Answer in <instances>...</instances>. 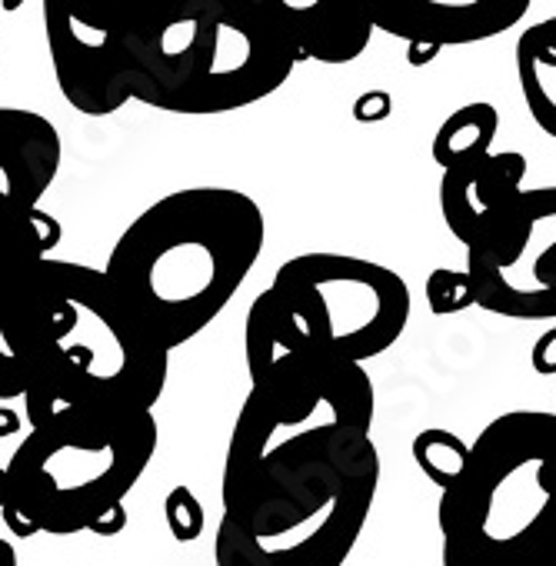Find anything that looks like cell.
Returning a JSON list of instances; mask_svg holds the SVG:
<instances>
[{
    "mask_svg": "<svg viewBox=\"0 0 556 566\" xmlns=\"http://www.w3.org/2000/svg\"><path fill=\"white\" fill-rule=\"evenodd\" d=\"M44 34L64 101L111 117L130 101L180 117L253 107L301 64L287 0H177L160 8L48 4Z\"/></svg>",
    "mask_w": 556,
    "mask_h": 566,
    "instance_id": "6da1fadb",
    "label": "cell"
},
{
    "mask_svg": "<svg viewBox=\"0 0 556 566\" xmlns=\"http://www.w3.org/2000/svg\"><path fill=\"white\" fill-rule=\"evenodd\" d=\"M263 210L237 187H183L124 227L104 276L134 321L167 350L203 334L263 253Z\"/></svg>",
    "mask_w": 556,
    "mask_h": 566,
    "instance_id": "7a4b0ae2",
    "label": "cell"
},
{
    "mask_svg": "<svg viewBox=\"0 0 556 566\" xmlns=\"http://www.w3.org/2000/svg\"><path fill=\"white\" fill-rule=\"evenodd\" d=\"M380 486V450L360 443L270 470L220 493L217 566H344Z\"/></svg>",
    "mask_w": 556,
    "mask_h": 566,
    "instance_id": "3957f363",
    "label": "cell"
},
{
    "mask_svg": "<svg viewBox=\"0 0 556 566\" xmlns=\"http://www.w3.org/2000/svg\"><path fill=\"white\" fill-rule=\"evenodd\" d=\"M157 437L154 410H64L31 427L11 453V506L38 533H84L140 483L157 453Z\"/></svg>",
    "mask_w": 556,
    "mask_h": 566,
    "instance_id": "277c9868",
    "label": "cell"
},
{
    "mask_svg": "<svg viewBox=\"0 0 556 566\" xmlns=\"http://www.w3.org/2000/svg\"><path fill=\"white\" fill-rule=\"evenodd\" d=\"M443 566H480L556 536V413L513 410L470 443L463 480L440 493Z\"/></svg>",
    "mask_w": 556,
    "mask_h": 566,
    "instance_id": "5b68a950",
    "label": "cell"
},
{
    "mask_svg": "<svg viewBox=\"0 0 556 566\" xmlns=\"http://www.w3.org/2000/svg\"><path fill=\"white\" fill-rule=\"evenodd\" d=\"M67 301L64 331L24 397V420L48 423L64 410H154L170 377V354L134 321L104 270L61 260Z\"/></svg>",
    "mask_w": 556,
    "mask_h": 566,
    "instance_id": "8992f818",
    "label": "cell"
},
{
    "mask_svg": "<svg viewBox=\"0 0 556 566\" xmlns=\"http://www.w3.org/2000/svg\"><path fill=\"white\" fill-rule=\"evenodd\" d=\"M260 297L294 347L357 367L403 337L413 307L397 270L354 253L291 256Z\"/></svg>",
    "mask_w": 556,
    "mask_h": 566,
    "instance_id": "52a82bcc",
    "label": "cell"
},
{
    "mask_svg": "<svg viewBox=\"0 0 556 566\" xmlns=\"http://www.w3.org/2000/svg\"><path fill=\"white\" fill-rule=\"evenodd\" d=\"M466 273L480 311L556 324V187L523 190L513 220L466 250Z\"/></svg>",
    "mask_w": 556,
    "mask_h": 566,
    "instance_id": "ba28073f",
    "label": "cell"
},
{
    "mask_svg": "<svg viewBox=\"0 0 556 566\" xmlns=\"http://www.w3.org/2000/svg\"><path fill=\"white\" fill-rule=\"evenodd\" d=\"M67 321L61 256L0 291V400H24Z\"/></svg>",
    "mask_w": 556,
    "mask_h": 566,
    "instance_id": "9c48e42d",
    "label": "cell"
},
{
    "mask_svg": "<svg viewBox=\"0 0 556 566\" xmlns=\"http://www.w3.org/2000/svg\"><path fill=\"white\" fill-rule=\"evenodd\" d=\"M526 157L516 150H493L480 160L460 164L440 180V213L450 233L470 250L496 237L523 200Z\"/></svg>",
    "mask_w": 556,
    "mask_h": 566,
    "instance_id": "30bf717a",
    "label": "cell"
},
{
    "mask_svg": "<svg viewBox=\"0 0 556 566\" xmlns=\"http://www.w3.org/2000/svg\"><path fill=\"white\" fill-rule=\"evenodd\" d=\"M377 31L407 44L463 48L506 34L516 28L529 0H413V4L364 8Z\"/></svg>",
    "mask_w": 556,
    "mask_h": 566,
    "instance_id": "8fae6325",
    "label": "cell"
},
{
    "mask_svg": "<svg viewBox=\"0 0 556 566\" xmlns=\"http://www.w3.org/2000/svg\"><path fill=\"white\" fill-rule=\"evenodd\" d=\"M61 130L44 114L0 107V210H38L61 174Z\"/></svg>",
    "mask_w": 556,
    "mask_h": 566,
    "instance_id": "7c38bea8",
    "label": "cell"
},
{
    "mask_svg": "<svg viewBox=\"0 0 556 566\" xmlns=\"http://www.w3.org/2000/svg\"><path fill=\"white\" fill-rule=\"evenodd\" d=\"M291 14L301 61H317L331 67L354 64L370 48V34L377 31L370 14L350 4L311 0V4H291Z\"/></svg>",
    "mask_w": 556,
    "mask_h": 566,
    "instance_id": "4fadbf2b",
    "label": "cell"
},
{
    "mask_svg": "<svg viewBox=\"0 0 556 566\" xmlns=\"http://www.w3.org/2000/svg\"><path fill=\"white\" fill-rule=\"evenodd\" d=\"M516 81L533 124L556 137V18L536 21L520 34Z\"/></svg>",
    "mask_w": 556,
    "mask_h": 566,
    "instance_id": "5bb4252c",
    "label": "cell"
},
{
    "mask_svg": "<svg viewBox=\"0 0 556 566\" xmlns=\"http://www.w3.org/2000/svg\"><path fill=\"white\" fill-rule=\"evenodd\" d=\"M61 220L44 207L31 213L0 210V291L31 273L38 263L51 260V253L61 247Z\"/></svg>",
    "mask_w": 556,
    "mask_h": 566,
    "instance_id": "9a60e30c",
    "label": "cell"
},
{
    "mask_svg": "<svg viewBox=\"0 0 556 566\" xmlns=\"http://www.w3.org/2000/svg\"><path fill=\"white\" fill-rule=\"evenodd\" d=\"M496 130H500V114L493 104H486V101L463 104L437 127L433 144H430V157L447 174L460 164H470V160L493 154Z\"/></svg>",
    "mask_w": 556,
    "mask_h": 566,
    "instance_id": "2e32d148",
    "label": "cell"
},
{
    "mask_svg": "<svg viewBox=\"0 0 556 566\" xmlns=\"http://www.w3.org/2000/svg\"><path fill=\"white\" fill-rule=\"evenodd\" d=\"M413 463L423 470V476L440 486V493L453 490L466 467H470V443L463 437H457L453 430H443V427H427L413 437Z\"/></svg>",
    "mask_w": 556,
    "mask_h": 566,
    "instance_id": "e0dca14e",
    "label": "cell"
},
{
    "mask_svg": "<svg viewBox=\"0 0 556 566\" xmlns=\"http://www.w3.org/2000/svg\"><path fill=\"white\" fill-rule=\"evenodd\" d=\"M423 294H427V307L433 317H453V314L476 307V291H473V280H470L466 266L463 270H453V266L430 270V276L423 283Z\"/></svg>",
    "mask_w": 556,
    "mask_h": 566,
    "instance_id": "ac0fdd59",
    "label": "cell"
},
{
    "mask_svg": "<svg viewBox=\"0 0 556 566\" xmlns=\"http://www.w3.org/2000/svg\"><path fill=\"white\" fill-rule=\"evenodd\" d=\"M164 520H167V530L177 543H193L203 536L207 530V513H203V503L197 500V493L190 486H174L167 496H164Z\"/></svg>",
    "mask_w": 556,
    "mask_h": 566,
    "instance_id": "d6986e66",
    "label": "cell"
},
{
    "mask_svg": "<svg viewBox=\"0 0 556 566\" xmlns=\"http://www.w3.org/2000/svg\"><path fill=\"white\" fill-rule=\"evenodd\" d=\"M390 114H394V97H390V91L374 87V91H364V94L354 101V120H357V124H380V120H387Z\"/></svg>",
    "mask_w": 556,
    "mask_h": 566,
    "instance_id": "ffe728a7",
    "label": "cell"
},
{
    "mask_svg": "<svg viewBox=\"0 0 556 566\" xmlns=\"http://www.w3.org/2000/svg\"><path fill=\"white\" fill-rule=\"evenodd\" d=\"M529 367L539 377H556V324L533 340V347H529Z\"/></svg>",
    "mask_w": 556,
    "mask_h": 566,
    "instance_id": "44dd1931",
    "label": "cell"
},
{
    "mask_svg": "<svg viewBox=\"0 0 556 566\" xmlns=\"http://www.w3.org/2000/svg\"><path fill=\"white\" fill-rule=\"evenodd\" d=\"M480 566H556V536L533 546V549H523L516 556H506V559H496V563H480Z\"/></svg>",
    "mask_w": 556,
    "mask_h": 566,
    "instance_id": "7402d4cb",
    "label": "cell"
},
{
    "mask_svg": "<svg viewBox=\"0 0 556 566\" xmlns=\"http://www.w3.org/2000/svg\"><path fill=\"white\" fill-rule=\"evenodd\" d=\"M127 523H130V513H127V503H117L114 510H107L87 533H94V536H117V533H124L127 530Z\"/></svg>",
    "mask_w": 556,
    "mask_h": 566,
    "instance_id": "603a6c76",
    "label": "cell"
},
{
    "mask_svg": "<svg viewBox=\"0 0 556 566\" xmlns=\"http://www.w3.org/2000/svg\"><path fill=\"white\" fill-rule=\"evenodd\" d=\"M440 57V48L433 44H407V64L410 67H427Z\"/></svg>",
    "mask_w": 556,
    "mask_h": 566,
    "instance_id": "cb8c5ba5",
    "label": "cell"
},
{
    "mask_svg": "<svg viewBox=\"0 0 556 566\" xmlns=\"http://www.w3.org/2000/svg\"><path fill=\"white\" fill-rule=\"evenodd\" d=\"M21 430H24V417L11 407H0V440L18 437Z\"/></svg>",
    "mask_w": 556,
    "mask_h": 566,
    "instance_id": "d4e9b609",
    "label": "cell"
},
{
    "mask_svg": "<svg viewBox=\"0 0 556 566\" xmlns=\"http://www.w3.org/2000/svg\"><path fill=\"white\" fill-rule=\"evenodd\" d=\"M11 503V476H8V467H0V510Z\"/></svg>",
    "mask_w": 556,
    "mask_h": 566,
    "instance_id": "484cf974",
    "label": "cell"
},
{
    "mask_svg": "<svg viewBox=\"0 0 556 566\" xmlns=\"http://www.w3.org/2000/svg\"><path fill=\"white\" fill-rule=\"evenodd\" d=\"M0 566H18V549L8 539H0Z\"/></svg>",
    "mask_w": 556,
    "mask_h": 566,
    "instance_id": "4316f807",
    "label": "cell"
}]
</instances>
